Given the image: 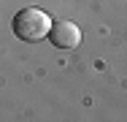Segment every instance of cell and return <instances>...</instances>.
I'll return each instance as SVG.
<instances>
[{
    "label": "cell",
    "mask_w": 127,
    "mask_h": 122,
    "mask_svg": "<svg viewBox=\"0 0 127 122\" xmlns=\"http://www.w3.org/2000/svg\"><path fill=\"white\" fill-rule=\"evenodd\" d=\"M51 24L54 22L49 19L46 11L30 5V8H22V11L14 16V33H16V38H22L27 44H35V41H41V38L49 35Z\"/></svg>",
    "instance_id": "cell-1"
},
{
    "label": "cell",
    "mask_w": 127,
    "mask_h": 122,
    "mask_svg": "<svg viewBox=\"0 0 127 122\" xmlns=\"http://www.w3.org/2000/svg\"><path fill=\"white\" fill-rule=\"evenodd\" d=\"M49 41L57 49H65V52H73L81 44V30L73 22H54L49 30Z\"/></svg>",
    "instance_id": "cell-2"
}]
</instances>
